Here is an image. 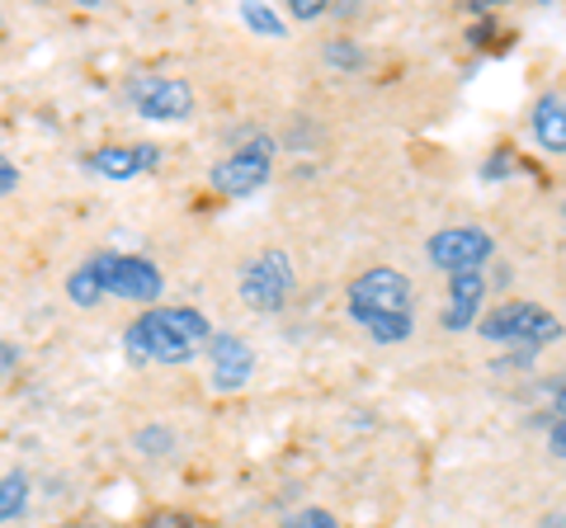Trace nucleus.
<instances>
[{"instance_id":"obj_1","label":"nucleus","mask_w":566,"mask_h":528,"mask_svg":"<svg viewBox=\"0 0 566 528\" xmlns=\"http://www.w3.org/2000/svg\"><path fill=\"white\" fill-rule=\"evenodd\" d=\"M218 336L212 321L199 307H147L137 311L128 330H123V349L137 363H161V368H185L199 355H208V340Z\"/></svg>"},{"instance_id":"obj_2","label":"nucleus","mask_w":566,"mask_h":528,"mask_svg":"<svg viewBox=\"0 0 566 528\" xmlns=\"http://www.w3.org/2000/svg\"><path fill=\"white\" fill-rule=\"evenodd\" d=\"M345 307H349V321H359L374 336V345H401L416 330V288L392 264H374V270L354 278L345 293Z\"/></svg>"},{"instance_id":"obj_3","label":"nucleus","mask_w":566,"mask_h":528,"mask_svg":"<svg viewBox=\"0 0 566 528\" xmlns=\"http://www.w3.org/2000/svg\"><path fill=\"white\" fill-rule=\"evenodd\" d=\"M85 270L95 274V284L104 288V297H118V303L133 307H156L166 293V274L156 270V260L147 255H123V251H95L85 260Z\"/></svg>"},{"instance_id":"obj_4","label":"nucleus","mask_w":566,"mask_h":528,"mask_svg":"<svg viewBox=\"0 0 566 528\" xmlns=\"http://www.w3.org/2000/svg\"><path fill=\"white\" fill-rule=\"evenodd\" d=\"M476 336L491 345H524V349H543L562 340V321L543 303H528V297H505L501 307H491L482 321H476Z\"/></svg>"},{"instance_id":"obj_5","label":"nucleus","mask_w":566,"mask_h":528,"mask_svg":"<svg viewBox=\"0 0 566 528\" xmlns=\"http://www.w3.org/2000/svg\"><path fill=\"white\" fill-rule=\"evenodd\" d=\"M241 303L260 311V316H274L293 303V293H297V270H293V260L283 255V251H260L251 264L241 270Z\"/></svg>"},{"instance_id":"obj_6","label":"nucleus","mask_w":566,"mask_h":528,"mask_svg":"<svg viewBox=\"0 0 566 528\" xmlns=\"http://www.w3.org/2000/svg\"><path fill=\"white\" fill-rule=\"evenodd\" d=\"M270 175H274V137H251L245 147L227 151L222 161L208 170V184L227 193V199H251V193L270 184Z\"/></svg>"},{"instance_id":"obj_7","label":"nucleus","mask_w":566,"mask_h":528,"mask_svg":"<svg viewBox=\"0 0 566 528\" xmlns=\"http://www.w3.org/2000/svg\"><path fill=\"white\" fill-rule=\"evenodd\" d=\"M128 104H133V114L147 123H189L193 118V85L180 76L147 72V76L128 81Z\"/></svg>"},{"instance_id":"obj_8","label":"nucleus","mask_w":566,"mask_h":528,"mask_svg":"<svg viewBox=\"0 0 566 528\" xmlns=\"http://www.w3.org/2000/svg\"><path fill=\"white\" fill-rule=\"evenodd\" d=\"M495 255V236L476 222H458V226H439V232L424 241V260L444 274H463V270H482Z\"/></svg>"},{"instance_id":"obj_9","label":"nucleus","mask_w":566,"mask_h":528,"mask_svg":"<svg viewBox=\"0 0 566 528\" xmlns=\"http://www.w3.org/2000/svg\"><path fill=\"white\" fill-rule=\"evenodd\" d=\"M255 373V349L245 345L241 336L232 330H218V336L208 340V378L218 392H241L245 382Z\"/></svg>"},{"instance_id":"obj_10","label":"nucleus","mask_w":566,"mask_h":528,"mask_svg":"<svg viewBox=\"0 0 566 528\" xmlns=\"http://www.w3.org/2000/svg\"><path fill=\"white\" fill-rule=\"evenodd\" d=\"M486 307V274L482 270H463L449 274V307H444V330H472L482 321Z\"/></svg>"},{"instance_id":"obj_11","label":"nucleus","mask_w":566,"mask_h":528,"mask_svg":"<svg viewBox=\"0 0 566 528\" xmlns=\"http://www.w3.org/2000/svg\"><path fill=\"white\" fill-rule=\"evenodd\" d=\"M161 166V147L151 142H137V147H99L91 151V170H99L104 180H137Z\"/></svg>"},{"instance_id":"obj_12","label":"nucleus","mask_w":566,"mask_h":528,"mask_svg":"<svg viewBox=\"0 0 566 528\" xmlns=\"http://www.w3.org/2000/svg\"><path fill=\"white\" fill-rule=\"evenodd\" d=\"M528 128H534V142L547 156H566V99L562 95H538L534 114H528Z\"/></svg>"},{"instance_id":"obj_13","label":"nucleus","mask_w":566,"mask_h":528,"mask_svg":"<svg viewBox=\"0 0 566 528\" xmlns=\"http://www.w3.org/2000/svg\"><path fill=\"white\" fill-rule=\"evenodd\" d=\"M29 509V477L24 472H6L0 477V524H14Z\"/></svg>"},{"instance_id":"obj_14","label":"nucleus","mask_w":566,"mask_h":528,"mask_svg":"<svg viewBox=\"0 0 566 528\" xmlns=\"http://www.w3.org/2000/svg\"><path fill=\"white\" fill-rule=\"evenodd\" d=\"M66 297H71V303H76L81 311H91V307L104 303V288L95 284V274L85 270V264H76V270L66 274Z\"/></svg>"},{"instance_id":"obj_15","label":"nucleus","mask_w":566,"mask_h":528,"mask_svg":"<svg viewBox=\"0 0 566 528\" xmlns=\"http://www.w3.org/2000/svg\"><path fill=\"white\" fill-rule=\"evenodd\" d=\"M241 24L251 29V33H260V39H283V14H274L270 6H241Z\"/></svg>"},{"instance_id":"obj_16","label":"nucleus","mask_w":566,"mask_h":528,"mask_svg":"<svg viewBox=\"0 0 566 528\" xmlns=\"http://www.w3.org/2000/svg\"><path fill=\"white\" fill-rule=\"evenodd\" d=\"M326 62H331V66H340V72H359V66H364V47L340 33V39H331V43H326Z\"/></svg>"},{"instance_id":"obj_17","label":"nucleus","mask_w":566,"mask_h":528,"mask_svg":"<svg viewBox=\"0 0 566 528\" xmlns=\"http://www.w3.org/2000/svg\"><path fill=\"white\" fill-rule=\"evenodd\" d=\"M547 448L566 457V382L553 392V425H547Z\"/></svg>"},{"instance_id":"obj_18","label":"nucleus","mask_w":566,"mask_h":528,"mask_svg":"<svg viewBox=\"0 0 566 528\" xmlns=\"http://www.w3.org/2000/svg\"><path fill=\"white\" fill-rule=\"evenodd\" d=\"M279 528H340V519L331 509H297L293 519H283Z\"/></svg>"},{"instance_id":"obj_19","label":"nucleus","mask_w":566,"mask_h":528,"mask_svg":"<svg viewBox=\"0 0 566 528\" xmlns=\"http://www.w3.org/2000/svg\"><path fill=\"white\" fill-rule=\"evenodd\" d=\"M142 528H203V524L185 515V509H156V515L142 519Z\"/></svg>"},{"instance_id":"obj_20","label":"nucleus","mask_w":566,"mask_h":528,"mask_svg":"<svg viewBox=\"0 0 566 528\" xmlns=\"http://www.w3.org/2000/svg\"><path fill=\"white\" fill-rule=\"evenodd\" d=\"M289 14L293 20H303V24H312V20H326L331 6L326 0H289Z\"/></svg>"},{"instance_id":"obj_21","label":"nucleus","mask_w":566,"mask_h":528,"mask_svg":"<svg viewBox=\"0 0 566 528\" xmlns=\"http://www.w3.org/2000/svg\"><path fill=\"white\" fill-rule=\"evenodd\" d=\"M133 444H137V448H147L151 457H161V453H170V448H175V439H170L166 430H142V434L133 439Z\"/></svg>"},{"instance_id":"obj_22","label":"nucleus","mask_w":566,"mask_h":528,"mask_svg":"<svg viewBox=\"0 0 566 528\" xmlns=\"http://www.w3.org/2000/svg\"><path fill=\"white\" fill-rule=\"evenodd\" d=\"M20 359H24L20 345H14V340H0V378H10L14 368H20Z\"/></svg>"},{"instance_id":"obj_23","label":"nucleus","mask_w":566,"mask_h":528,"mask_svg":"<svg viewBox=\"0 0 566 528\" xmlns=\"http://www.w3.org/2000/svg\"><path fill=\"white\" fill-rule=\"evenodd\" d=\"M515 151H495V161H486V180H501V175H515Z\"/></svg>"},{"instance_id":"obj_24","label":"nucleus","mask_w":566,"mask_h":528,"mask_svg":"<svg viewBox=\"0 0 566 528\" xmlns=\"http://www.w3.org/2000/svg\"><path fill=\"white\" fill-rule=\"evenodd\" d=\"M14 189H20V166H14L10 156H0V199L14 193Z\"/></svg>"},{"instance_id":"obj_25","label":"nucleus","mask_w":566,"mask_h":528,"mask_svg":"<svg viewBox=\"0 0 566 528\" xmlns=\"http://www.w3.org/2000/svg\"><path fill=\"white\" fill-rule=\"evenodd\" d=\"M543 528H566V515H547V519H543Z\"/></svg>"},{"instance_id":"obj_26","label":"nucleus","mask_w":566,"mask_h":528,"mask_svg":"<svg viewBox=\"0 0 566 528\" xmlns=\"http://www.w3.org/2000/svg\"><path fill=\"white\" fill-rule=\"evenodd\" d=\"M66 528H99L95 519H81V524H66Z\"/></svg>"}]
</instances>
